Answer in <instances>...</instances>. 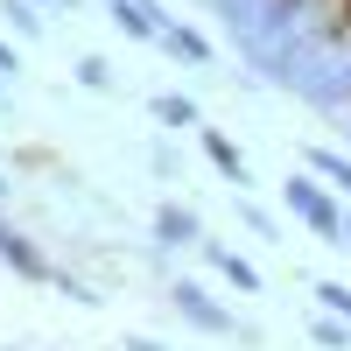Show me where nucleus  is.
<instances>
[{
  "instance_id": "1",
  "label": "nucleus",
  "mask_w": 351,
  "mask_h": 351,
  "mask_svg": "<svg viewBox=\"0 0 351 351\" xmlns=\"http://www.w3.org/2000/svg\"><path fill=\"white\" fill-rule=\"evenodd\" d=\"M281 197H288V211H295V218H309L316 232H324V239H337V218H344V211H337V204H330L324 190L309 183V176H295V183H281Z\"/></svg>"
},
{
  "instance_id": "2",
  "label": "nucleus",
  "mask_w": 351,
  "mask_h": 351,
  "mask_svg": "<svg viewBox=\"0 0 351 351\" xmlns=\"http://www.w3.org/2000/svg\"><path fill=\"white\" fill-rule=\"evenodd\" d=\"M169 302L183 309L197 330H211V337H232V330H239V324H232V316H225L218 302H204V288H197V281H176V288H169Z\"/></svg>"
},
{
  "instance_id": "3",
  "label": "nucleus",
  "mask_w": 351,
  "mask_h": 351,
  "mask_svg": "<svg viewBox=\"0 0 351 351\" xmlns=\"http://www.w3.org/2000/svg\"><path fill=\"white\" fill-rule=\"evenodd\" d=\"M302 92H309L316 106H351V49H344V56H324V64L309 71Z\"/></svg>"
},
{
  "instance_id": "4",
  "label": "nucleus",
  "mask_w": 351,
  "mask_h": 351,
  "mask_svg": "<svg viewBox=\"0 0 351 351\" xmlns=\"http://www.w3.org/2000/svg\"><path fill=\"white\" fill-rule=\"evenodd\" d=\"M0 253H8L14 267L28 274V281H56V267H49V260H43L36 246H28V239H21V232H8V225H0Z\"/></svg>"
},
{
  "instance_id": "5",
  "label": "nucleus",
  "mask_w": 351,
  "mask_h": 351,
  "mask_svg": "<svg viewBox=\"0 0 351 351\" xmlns=\"http://www.w3.org/2000/svg\"><path fill=\"white\" fill-rule=\"evenodd\" d=\"M204 155H211V162L225 169V183H253V176H246V155H239V148H232V141H225V134H204Z\"/></svg>"
},
{
  "instance_id": "6",
  "label": "nucleus",
  "mask_w": 351,
  "mask_h": 351,
  "mask_svg": "<svg viewBox=\"0 0 351 351\" xmlns=\"http://www.w3.org/2000/svg\"><path fill=\"white\" fill-rule=\"evenodd\" d=\"M155 43H162V49H176V56H183V64H211V43H204V36H190V28H176V21L162 28Z\"/></svg>"
},
{
  "instance_id": "7",
  "label": "nucleus",
  "mask_w": 351,
  "mask_h": 351,
  "mask_svg": "<svg viewBox=\"0 0 351 351\" xmlns=\"http://www.w3.org/2000/svg\"><path fill=\"white\" fill-rule=\"evenodd\" d=\"M155 232H162L169 246H190V239H197V218L183 211V204H162V211H155Z\"/></svg>"
},
{
  "instance_id": "8",
  "label": "nucleus",
  "mask_w": 351,
  "mask_h": 351,
  "mask_svg": "<svg viewBox=\"0 0 351 351\" xmlns=\"http://www.w3.org/2000/svg\"><path fill=\"white\" fill-rule=\"evenodd\" d=\"M204 260H211V267H218V274H225L232 288H246V295H253V288H260V274L246 267V260H239V253H225V246H204Z\"/></svg>"
},
{
  "instance_id": "9",
  "label": "nucleus",
  "mask_w": 351,
  "mask_h": 351,
  "mask_svg": "<svg viewBox=\"0 0 351 351\" xmlns=\"http://www.w3.org/2000/svg\"><path fill=\"white\" fill-rule=\"evenodd\" d=\"M155 120H162V127H197V106L176 99V92H162V99H155Z\"/></svg>"
},
{
  "instance_id": "10",
  "label": "nucleus",
  "mask_w": 351,
  "mask_h": 351,
  "mask_svg": "<svg viewBox=\"0 0 351 351\" xmlns=\"http://www.w3.org/2000/svg\"><path fill=\"white\" fill-rule=\"evenodd\" d=\"M309 169H316V176H330V183H337V190L351 197V162H337L330 148H309Z\"/></svg>"
},
{
  "instance_id": "11",
  "label": "nucleus",
  "mask_w": 351,
  "mask_h": 351,
  "mask_svg": "<svg viewBox=\"0 0 351 351\" xmlns=\"http://www.w3.org/2000/svg\"><path fill=\"white\" fill-rule=\"evenodd\" d=\"M0 14H8V21L21 28V36H36V28H43V14L28 8V0H0Z\"/></svg>"
},
{
  "instance_id": "12",
  "label": "nucleus",
  "mask_w": 351,
  "mask_h": 351,
  "mask_svg": "<svg viewBox=\"0 0 351 351\" xmlns=\"http://www.w3.org/2000/svg\"><path fill=\"white\" fill-rule=\"evenodd\" d=\"M77 77L92 84V92H112V71H106V56H84V64H77Z\"/></svg>"
},
{
  "instance_id": "13",
  "label": "nucleus",
  "mask_w": 351,
  "mask_h": 351,
  "mask_svg": "<svg viewBox=\"0 0 351 351\" xmlns=\"http://www.w3.org/2000/svg\"><path fill=\"white\" fill-rule=\"evenodd\" d=\"M316 302H324V309H344V316H351V288H344V281H324V288H316Z\"/></svg>"
},
{
  "instance_id": "14",
  "label": "nucleus",
  "mask_w": 351,
  "mask_h": 351,
  "mask_svg": "<svg viewBox=\"0 0 351 351\" xmlns=\"http://www.w3.org/2000/svg\"><path fill=\"white\" fill-rule=\"evenodd\" d=\"M316 344H324V351H351V330L344 324H316Z\"/></svg>"
},
{
  "instance_id": "15",
  "label": "nucleus",
  "mask_w": 351,
  "mask_h": 351,
  "mask_svg": "<svg viewBox=\"0 0 351 351\" xmlns=\"http://www.w3.org/2000/svg\"><path fill=\"white\" fill-rule=\"evenodd\" d=\"M239 218L260 232V239H281V232H274V218H267V211H253V204H239Z\"/></svg>"
},
{
  "instance_id": "16",
  "label": "nucleus",
  "mask_w": 351,
  "mask_h": 351,
  "mask_svg": "<svg viewBox=\"0 0 351 351\" xmlns=\"http://www.w3.org/2000/svg\"><path fill=\"white\" fill-rule=\"evenodd\" d=\"M8 71H14V49H8V43H0V77H8Z\"/></svg>"
},
{
  "instance_id": "17",
  "label": "nucleus",
  "mask_w": 351,
  "mask_h": 351,
  "mask_svg": "<svg viewBox=\"0 0 351 351\" xmlns=\"http://www.w3.org/2000/svg\"><path fill=\"white\" fill-rule=\"evenodd\" d=\"M337 239H344V246H351V218H337Z\"/></svg>"
},
{
  "instance_id": "18",
  "label": "nucleus",
  "mask_w": 351,
  "mask_h": 351,
  "mask_svg": "<svg viewBox=\"0 0 351 351\" xmlns=\"http://www.w3.org/2000/svg\"><path fill=\"white\" fill-rule=\"evenodd\" d=\"M127 351H155V344H127Z\"/></svg>"
},
{
  "instance_id": "19",
  "label": "nucleus",
  "mask_w": 351,
  "mask_h": 351,
  "mask_svg": "<svg viewBox=\"0 0 351 351\" xmlns=\"http://www.w3.org/2000/svg\"><path fill=\"white\" fill-rule=\"evenodd\" d=\"M56 8H77V0H56Z\"/></svg>"
}]
</instances>
